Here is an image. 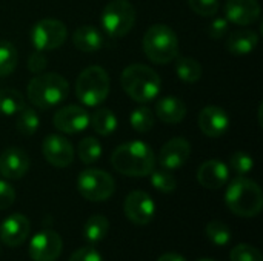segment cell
<instances>
[{"instance_id":"ac0fdd59","label":"cell","mask_w":263,"mask_h":261,"mask_svg":"<svg viewBox=\"0 0 263 261\" xmlns=\"http://www.w3.org/2000/svg\"><path fill=\"white\" fill-rule=\"evenodd\" d=\"M259 15L260 5L257 0H228L225 5V18L239 26L254 23Z\"/></svg>"},{"instance_id":"d6986e66","label":"cell","mask_w":263,"mask_h":261,"mask_svg":"<svg viewBox=\"0 0 263 261\" xmlns=\"http://www.w3.org/2000/svg\"><path fill=\"white\" fill-rule=\"evenodd\" d=\"M230 178V169L222 160H206L197 169V182L205 189H220Z\"/></svg>"},{"instance_id":"4dcf8cb0","label":"cell","mask_w":263,"mask_h":261,"mask_svg":"<svg viewBox=\"0 0 263 261\" xmlns=\"http://www.w3.org/2000/svg\"><path fill=\"white\" fill-rule=\"evenodd\" d=\"M208 240L216 246H227L231 242V229L220 220H213L205 228Z\"/></svg>"},{"instance_id":"83f0119b","label":"cell","mask_w":263,"mask_h":261,"mask_svg":"<svg viewBox=\"0 0 263 261\" xmlns=\"http://www.w3.org/2000/svg\"><path fill=\"white\" fill-rule=\"evenodd\" d=\"M40 125V118L39 114L35 112V109L32 108H23L18 114H17V131L23 135V137H31L37 132Z\"/></svg>"},{"instance_id":"d590c367","label":"cell","mask_w":263,"mask_h":261,"mask_svg":"<svg viewBox=\"0 0 263 261\" xmlns=\"http://www.w3.org/2000/svg\"><path fill=\"white\" fill-rule=\"evenodd\" d=\"M15 202V189L6 180H0V211L9 209Z\"/></svg>"},{"instance_id":"2e32d148","label":"cell","mask_w":263,"mask_h":261,"mask_svg":"<svg viewBox=\"0 0 263 261\" xmlns=\"http://www.w3.org/2000/svg\"><path fill=\"white\" fill-rule=\"evenodd\" d=\"M31 223L23 214H12L6 217L0 225V243L17 248L22 246L29 237Z\"/></svg>"},{"instance_id":"8d00e7d4","label":"cell","mask_w":263,"mask_h":261,"mask_svg":"<svg viewBox=\"0 0 263 261\" xmlns=\"http://www.w3.org/2000/svg\"><path fill=\"white\" fill-rule=\"evenodd\" d=\"M48 66V58L45 51H34L28 58V69L34 74H42Z\"/></svg>"},{"instance_id":"ffe728a7","label":"cell","mask_w":263,"mask_h":261,"mask_svg":"<svg viewBox=\"0 0 263 261\" xmlns=\"http://www.w3.org/2000/svg\"><path fill=\"white\" fill-rule=\"evenodd\" d=\"M154 112L162 122H165L168 125H176L185 118L186 105L177 97L166 95V97H162L157 100Z\"/></svg>"},{"instance_id":"4316f807","label":"cell","mask_w":263,"mask_h":261,"mask_svg":"<svg viewBox=\"0 0 263 261\" xmlns=\"http://www.w3.org/2000/svg\"><path fill=\"white\" fill-rule=\"evenodd\" d=\"M18 63V54L15 46L8 40H0V77H6L14 72Z\"/></svg>"},{"instance_id":"277c9868","label":"cell","mask_w":263,"mask_h":261,"mask_svg":"<svg viewBox=\"0 0 263 261\" xmlns=\"http://www.w3.org/2000/svg\"><path fill=\"white\" fill-rule=\"evenodd\" d=\"M69 94V85L65 77L57 72L37 74L28 83L29 102L42 109H49L60 105Z\"/></svg>"},{"instance_id":"74e56055","label":"cell","mask_w":263,"mask_h":261,"mask_svg":"<svg viewBox=\"0 0 263 261\" xmlns=\"http://www.w3.org/2000/svg\"><path fill=\"white\" fill-rule=\"evenodd\" d=\"M228 28H230V22L223 17H217L214 18L210 26H208V35L214 40H220L227 35L228 32Z\"/></svg>"},{"instance_id":"1f68e13d","label":"cell","mask_w":263,"mask_h":261,"mask_svg":"<svg viewBox=\"0 0 263 261\" xmlns=\"http://www.w3.org/2000/svg\"><path fill=\"white\" fill-rule=\"evenodd\" d=\"M151 185L154 189H157L162 194H171L176 191L177 188V180L176 177L171 174V171L168 169H159V171H153L151 174Z\"/></svg>"},{"instance_id":"e575fe53","label":"cell","mask_w":263,"mask_h":261,"mask_svg":"<svg viewBox=\"0 0 263 261\" xmlns=\"http://www.w3.org/2000/svg\"><path fill=\"white\" fill-rule=\"evenodd\" d=\"M188 6L202 17H214L219 11V0H188Z\"/></svg>"},{"instance_id":"d4e9b609","label":"cell","mask_w":263,"mask_h":261,"mask_svg":"<svg viewBox=\"0 0 263 261\" xmlns=\"http://www.w3.org/2000/svg\"><path fill=\"white\" fill-rule=\"evenodd\" d=\"M176 74L185 83H196L202 78L203 68L193 57H179L176 63Z\"/></svg>"},{"instance_id":"5b68a950","label":"cell","mask_w":263,"mask_h":261,"mask_svg":"<svg viewBox=\"0 0 263 261\" xmlns=\"http://www.w3.org/2000/svg\"><path fill=\"white\" fill-rule=\"evenodd\" d=\"M143 51L146 57L159 65L170 63L177 58L179 38L174 29L163 23L149 26L143 35Z\"/></svg>"},{"instance_id":"f35d334b","label":"cell","mask_w":263,"mask_h":261,"mask_svg":"<svg viewBox=\"0 0 263 261\" xmlns=\"http://www.w3.org/2000/svg\"><path fill=\"white\" fill-rule=\"evenodd\" d=\"M68 261H103L102 255L92 246H85L72 252Z\"/></svg>"},{"instance_id":"603a6c76","label":"cell","mask_w":263,"mask_h":261,"mask_svg":"<svg viewBox=\"0 0 263 261\" xmlns=\"http://www.w3.org/2000/svg\"><path fill=\"white\" fill-rule=\"evenodd\" d=\"M117 117L114 112L108 108H97L91 115H89V125L94 129L96 134L102 137L111 135L117 129Z\"/></svg>"},{"instance_id":"3957f363","label":"cell","mask_w":263,"mask_h":261,"mask_svg":"<svg viewBox=\"0 0 263 261\" xmlns=\"http://www.w3.org/2000/svg\"><path fill=\"white\" fill-rule=\"evenodd\" d=\"M120 85L123 91L139 103H148L157 98L160 92V77L159 74L140 63H133L122 71Z\"/></svg>"},{"instance_id":"7c38bea8","label":"cell","mask_w":263,"mask_h":261,"mask_svg":"<svg viewBox=\"0 0 263 261\" xmlns=\"http://www.w3.org/2000/svg\"><path fill=\"white\" fill-rule=\"evenodd\" d=\"M42 152L46 162L55 168H66L74 162V148L71 142L60 134H49L43 138Z\"/></svg>"},{"instance_id":"30bf717a","label":"cell","mask_w":263,"mask_h":261,"mask_svg":"<svg viewBox=\"0 0 263 261\" xmlns=\"http://www.w3.org/2000/svg\"><path fill=\"white\" fill-rule=\"evenodd\" d=\"M62 249V237L55 231L43 229L31 238L28 254L32 261H55L60 257Z\"/></svg>"},{"instance_id":"484cf974","label":"cell","mask_w":263,"mask_h":261,"mask_svg":"<svg viewBox=\"0 0 263 261\" xmlns=\"http://www.w3.org/2000/svg\"><path fill=\"white\" fill-rule=\"evenodd\" d=\"M25 108V97L11 88L0 89V114L17 115Z\"/></svg>"},{"instance_id":"8992f818","label":"cell","mask_w":263,"mask_h":261,"mask_svg":"<svg viewBox=\"0 0 263 261\" xmlns=\"http://www.w3.org/2000/svg\"><path fill=\"white\" fill-rule=\"evenodd\" d=\"M109 75L100 66L85 68L76 82L77 98L89 108L100 106L109 94Z\"/></svg>"},{"instance_id":"7a4b0ae2","label":"cell","mask_w":263,"mask_h":261,"mask_svg":"<svg viewBox=\"0 0 263 261\" xmlns=\"http://www.w3.org/2000/svg\"><path fill=\"white\" fill-rule=\"evenodd\" d=\"M225 203L228 209L237 217H257L263 208L262 189L254 180L247 177H237L227 188Z\"/></svg>"},{"instance_id":"e0dca14e","label":"cell","mask_w":263,"mask_h":261,"mask_svg":"<svg viewBox=\"0 0 263 261\" xmlns=\"http://www.w3.org/2000/svg\"><path fill=\"white\" fill-rule=\"evenodd\" d=\"M29 157L22 148H6L0 154V174L6 180H20L29 169Z\"/></svg>"},{"instance_id":"4fadbf2b","label":"cell","mask_w":263,"mask_h":261,"mask_svg":"<svg viewBox=\"0 0 263 261\" xmlns=\"http://www.w3.org/2000/svg\"><path fill=\"white\" fill-rule=\"evenodd\" d=\"M52 123L55 129H59L60 132L77 134V132L85 131L89 126V114L82 106L68 105L54 114Z\"/></svg>"},{"instance_id":"cb8c5ba5","label":"cell","mask_w":263,"mask_h":261,"mask_svg":"<svg viewBox=\"0 0 263 261\" xmlns=\"http://www.w3.org/2000/svg\"><path fill=\"white\" fill-rule=\"evenodd\" d=\"M109 231V222L103 215H92L86 220L83 226V237L89 245L100 243Z\"/></svg>"},{"instance_id":"f1b7e54d","label":"cell","mask_w":263,"mask_h":261,"mask_svg":"<svg viewBox=\"0 0 263 261\" xmlns=\"http://www.w3.org/2000/svg\"><path fill=\"white\" fill-rule=\"evenodd\" d=\"M79 158L85 165H92L102 157V145L96 137H83L79 142Z\"/></svg>"},{"instance_id":"5bb4252c","label":"cell","mask_w":263,"mask_h":261,"mask_svg":"<svg viewBox=\"0 0 263 261\" xmlns=\"http://www.w3.org/2000/svg\"><path fill=\"white\" fill-rule=\"evenodd\" d=\"M197 123L206 137L220 138L230 129V115L220 106H206L200 111Z\"/></svg>"},{"instance_id":"836d02e7","label":"cell","mask_w":263,"mask_h":261,"mask_svg":"<svg viewBox=\"0 0 263 261\" xmlns=\"http://www.w3.org/2000/svg\"><path fill=\"white\" fill-rule=\"evenodd\" d=\"M230 165L233 168V171L239 175H247L253 171L254 168V160L250 154L243 152V151H237L231 155L230 158Z\"/></svg>"},{"instance_id":"9c48e42d","label":"cell","mask_w":263,"mask_h":261,"mask_svg":"<svg viewBox=\"0 0 263 261\" xmlns=\"http://www.w3.org/2000/svg\"><path fill=\"white\" fill-rule=\"evenodd\" d=\"M31 43L37 51H51L62 46L68 37V29L65 23L55 18L39 20L31 28Z\"/></svg>"},{"instance_id":"7402d4cb","label":"cell","mask_w":263,"mask_h":261,"mask_svg":"<svg viewBox=\"0 0 263 261\" xmlns=\"http://www.w3.org/2000/svg\"><path fill=\"white\" fill-rule=\"evenodd\" d=\"M74 46L82 52H96L103 45V35L102 32L91 25H82L74 31L72 35Z\"/></svg>"},{"instance_id":"9a60e30c","label":"cell","mask_w":263,"mask_h":261,"mask_svg":"<svg viewBox=\"0 0 263 261\" xmlns=\"http://www.w3.org/2000/svg\"><path fill=\"white\" fill-rule=\"evenodd\" d=\"M191 155V145L186 138L176 137L166 142L159 154V165L163 169L176 171L180 169Z\"/></svg>"},{"instance_id":"ba28073f","label":"cell","mask_w":263,"mask_h":261,"mask_svg":"<svg viewBox=\"0 0 263 261\" xmlns=\"http://www.w3.org/2000/svg\"><path fill=\"white\" fill-rule=\"evenodd\" d=\"M79 194L89 202H105L116 191L114 178L102 169H85L77 177Z\"/></svg>"},{"instance_id":"8fae6325","label":"cell","mask_w":263,"mask_h":261,"mask_svg":"<svg viewBox=\"0 0 263 261\" xmlns=\"http://www.w3.org/2000/svg\"><path fill=\"white\" fill-rule=\"evenodd\" d=\"M123 212L126 218L134 225L145 226L153 222L156 214V205L154 200L145 191H133L125 198Z\"/></svg>"},{"instance_id":"6da1fadb","label":"cell","mask_w":263,"mask_h":261,"mask_svg":"<svg viewBox=\"0 0 263 261\" xmlns=\"http://www.w3.org/2000/svg\"><path fill=\"white\" fill-rule=\"evenodd\" d=\"M112 168L128 177H146L156 168V155L149 145L140 140L117 146L111 154Z\"/></svg>"},{"instance_id":"ab89813d","label":"cell","mask_w":263,"mask_h":261,"mask_svg":"<svg viewBox=\"0 0 263 261\" xmlns=\"http://www.w3.org/2000/svg\"><path fill=\"white\" fill-rule=\"evenodd\" d=\"M157 261H186L183 255L177 254V252H166V254H162L159 257Z\"/></svg>"},{"instance_id":"44dd1931","label":"cell","mask_w":263,"mask_h":261,"mask_svg":"<svg viewBox=\"0 0 263 261\" xmlns=\"http://www.w3.org/2000/svg\"><path fill=\"white\" fill-rule=\"evenodd\" d=\"M259 45V35L253 29H239L228 35L227 51L233 55L251 54Z\"/></svg>"},{"instance_id":"52a82bcc","label":"cell","mask_w":263,"mask_h":261,"mask_svg":"<svg viewBox=\"0 0 263 261\" xmlns=\"http://www.w3.org/2000/svg\"><path fill=\"white\" fill-rule=\"evenodd\" d=\"M105 32L112 38L126 35L136 23V9L128 0H111L100 17Z\"/></svg>"},{"instance_id":"f546056e","label":"cell","mask_w":263,"mask_h":261,"mask_svg":"<svg viewBox=\"0 0 263 261\" xmlns=\"http://www.w3.org/2000/svg\"><path fill=\"white\" fill-rule=\"evenodd\" d=\"M129 123L133 126V129L136 132H140V134H146L153 129L154 126V112L148 108V106H140V108H136L133 112H131V117H129Z\"/></svg>"},{"instance_id":"60d3db41","label":"cell","mask_w":263,"mask_h":261,"mask_svg":"<svg viewBox=\"0 0 263 261\" xmlns=\"http://www.w3.org/2000/svg\"><path fill=\"white\" fill-rule=\"evenodd\" d=\"M197 261H214V260H211V258H200V260H197Z\"/></svg>"},{"instance_id":"d6a6232c","label":"cell","mask_w":263,"mask_h":261,"mask_svg":"<svg viewBox=\"0 0 263 261\" xmlns=\"http://www.w3.org/2000/svg\"><path fill=\"white\" fill-rule=\"evenodd\" d=\"M230 260L231 261H263L262 252L247 243H240L234 246L230 252Z\"/></svg>"}]
</instances>
